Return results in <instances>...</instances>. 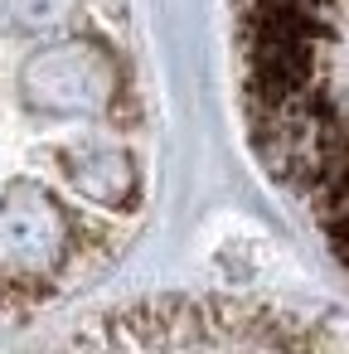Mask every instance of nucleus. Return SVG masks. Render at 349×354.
<instances>
[{
    "instance_id": "f257e3e1",
    "label": "nucleus",
    "mask_w": 349,
    "mask_h": 354,
    "mask_svg": "<svg viewBox=\"0 0 349 354\" xmlns=\"http://www.w3.org/2000/svg\"><path fill=\"white\" fill-rule=\"evenodd\" d=\"M315 228H320V238H325L330 257L349 267V204H344V209H334V214H325Z\"/></svg>"
}]
</instances>
